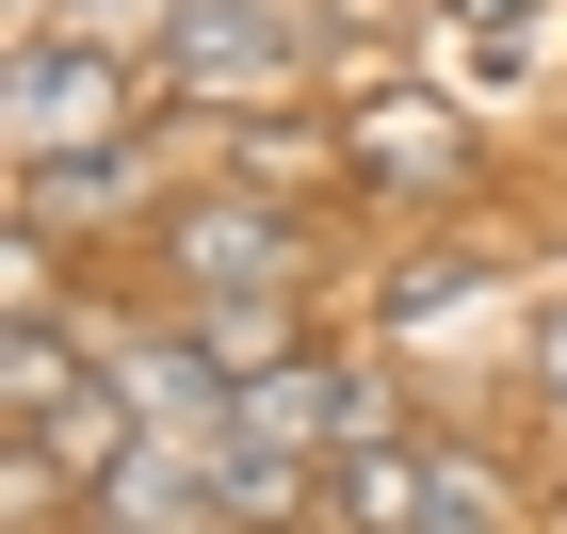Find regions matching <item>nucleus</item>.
<instances>
[{
	"label": "nucleus",
	"instance_id": "obj_11",
	"mask_svg": "<svg viewBox=\"0 0 567 534\" xmlns=\"http://www.w3.org/2000/svg\"><path fill=\"white\" fill-rule=\"evenodd\" d=\"M454 292H471V260H405V275H390V324H437Z\"/></svg>",
	"mask_w": 567,
	"mask_h": 534
},
{
	"label": "nucleus",
	"instance_id": "obj_8",
	"mask_svg": "<svg viewBox=\"0 0 567 534\" xmlns=\"http://www.w3.org/2000/svg\"><path fill=\"white\" fill-rule=\"evenodd\" d=\"M227 146V178H244V195H324V178H341V130H308V114H244V130H212Z\"/></svg>",
	"mask_w": 567,
	"mask_h": 534
},
{
	"label": "nucleus",
	"instance_id": "obj_9",
	"mask_svg": "<svg viewBox=\"0 0 567 534\" xmlns=\"http://www.w3.org/2000/svg\"><path fill=\"white\" fill-rule=\"evenodd\" d=\"M33 33H65V49H114V65H163V33H178V0H49Z\"/></svg>",
	"mask_w": 567,
	"mask_h": 534
},
{
	"label": "nucleus",
	"instance_id": "obj_4",
	"mask_svg": "<svg viewBox=\"0 0 567 534\" xmlns=\"http://www.w3.org/2000/svg\"><path fill=\"white\" fill-rule=\"evenodd\" d=\"M471 114H437V97H357L341 114V178L357 195H390V211H437V195H471Z\"/></svg>",
	"mask_w": 567,
	"mask_h": 534
},
{
	"label": "nucleus",
	"instance_id": "obj_6",
	"mask_svg": "<svg viewBox=\"0 0 567 534\" xmlns=\"http://www.w3.org/2000/svg\"><path fill=\"white\" fill-rule=\"evenodd\" d=\"M163 146H97V163H17V227H49V243H114V227H163Z\"/></svg>",
	"mask_w": 567,
	"mask_h": 534
},
{
	"label": "nucleus",
	"instance_id": "obj_3",
	"mask_svg": "<svg viewBox=\"0 0 567 534\" xmlns=\"http://www.w3.org/2000/svg\"><path fill=\"white\" fill-rule=\"evenodd\" d=\"M163 275H178V308H212V292H292L308 275V211L292 195H244V178H212V195H178L163 227Z\"/></svg>",
	"mask_w": 567,
	"mask_h": 534
},
{
	"label": "nucleus",
	"instance_id": "obj_1",
	"mask_svg": "<svg viewBox=\"0 0 567 534\" xmlns=\"http://www.w3.org/2000/svg\"><path fill=\"white\" fill-rule=\"evenodd\" d=\"M0 130H17V163H97V146H146V65L65 49V33H17V49H0Z\"/></svg>",
	"mask_w": 567,
	"mask_h": 534
},
{
	"label": "nucleus",
	"instance_id": "obj_5",
	"mask_svg": "<svg viewBox=\"0 0 567 534\" xmlns=\"http://www.w3.org/2000/svg\"><path fill=\"white\" fill-rule=\"evenodd\" d=\"M244 438H260V453H308V470H324V453L390 438V389H373L357 356H292V373H260V389H244Z\"/></svg>",
	"mask_w": 567,
	"mask_h": 534
},
{
	"label": "nucleus",
	"instance_id": "obj_7",
	"mask_svg": "<svg viewBox=\"0 0 567 534\" xmlns=\"http://www.w3.org/2000/svg\"><path fill=\"white\" fill-rule=\"evenodd\" d=\"M437 519V438H357V453H324V534H422Z\"/></svg>",
	"mask_w": 567,
	"mask_h": 534
},
{
	"label": "nucleus",
	"instance_id": "obj_12",
	"mask_svg": "<svg viewBox=\"0 0 567 534\" xmlns=\"http://www.w3.org/2000/svg\"><path fill=\"white\" fill-rule=\"evenodd\" d=\"M535 405H567V308L535 324Z\"/></svg>",
	"mask_w": 567,
	"mask_h": 534
},
{
	"label": "nucleus",
	"instance_id": "obj_10",
	"mask_svg": "<svg viewBox=\"0 0 567 534\" xmlns=\"http://www.w3.org/2000/svg\"><path fill=\"white\" fill-rule=\"evenodd\" d=\"M454 17H471L486 65H535V49H551V0H454Z\"/></svg>",
	"mask_w": 567,
	"mask_h": 534
},
{
	"label": "nucleus",
	"instance_id": "obj_2",
	"mask_svg": "<svg viewBox=\"0 0 567 534\" xmlns=\"http://www.w3.org/2000/svg\"><path fill=\"white\" fill-rule=\"evenodd\" d=\"M308 33H324L308 0H212V17H178V33H163V65H146V82L244 130V114H292V65H308Z\"/></svg>",
	"mask_w": 567,
	"mask_h": 534
}]
</instances>
